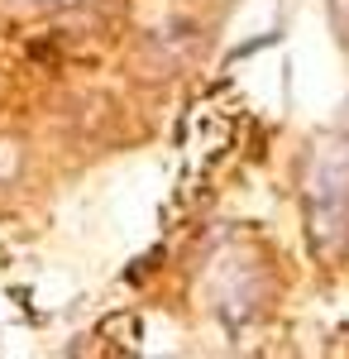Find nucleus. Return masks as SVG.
Listing matches in <instances>:
<instances>
[{"instance_id": "obj_1", "label": "nucleus", "mask_w": 349, "mask_h": 359, "mask_svg": "<svg viewBox=\"0 0 349 359\" xmlns=\"http://www.w3.org/2000/svg\"><path fill=\"white\" fill-rule=\"evenodd\" d=\"M306 230L321 254H340L349 245V149L345 144H321L306 158Z\"/></svg>"}, {"instance_id": "obj_2", "label": "nucleus", "mask_w": 349, "mask_h": 359, "mask_svg": "<svg viewBox=\"0 0 349 359\" xmlns=\"http://www.w3.org/2000/svg\"><path fill=\"white\" fill-rule=\"evenodd\" d=\"M5 5H20V10H62V5H77V0H5Z\"/></svg>"}, {"instance_id": "obj_3", "label": "nucleus", "mask_w": 349, "mask_h": 359, "mask_svg": "<svg viewBox=\"0 0 349 359\" xmlns=\"http://www.w3.org/2000/svg\"><path fill=\"white\" fill-rule=\"evenodd\" d=\"M335 25L349 34V0H335Z\"/></svg>"}]
</instances>
